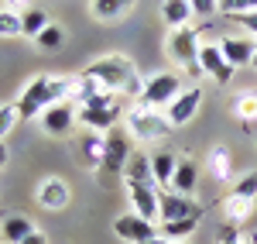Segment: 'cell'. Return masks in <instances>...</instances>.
<instances>
[{"mask_svg": "<svg viewBox=\"0 0 257 244\" xmlns=\"http://www.w3.org/2000/svg\"><path fill=\"white\" fill-rule=\"evenodd\" d=\"M82 76H89L103 93L141 97V90H144V83L138 79V72H134L131 59H123V55H103V59L89 62V65L82 69Z\"/></svg>", "mask_w": 257, "mask_h": 244, "instance_id": "obj_1", "label": "cell"}, {"mask_svg": "<svg viewBox=\"0 0 257 244\" xmlns=\"http://www.w3.org/2000/svg\"><path fill=\"white\" fill-rule=\"evenodd\" d=\"M69 90H72V76H35L18 100V117L21 121L41 117L48 107L69 100Z\"/></svg>", "mask_w": 257, "mask_h": 244, "instance_id": "obj_2", "label": "cell"}, {"mask_svg": "<svg viewBox=\"0 0 257 244\" xmlns=\"http://www.w3.org/2000/svg\"><path fill=\"white\" fill-rule=\"evenodd\" d=\"M131 155H134V138H131L123 127L106 131V134H103V162H99V169H96V179L103 186H113L120 176H123Z\"/></svg>", "mask_w": 257, "mask_h": 244, "instance_id": "obj_3", "label": "cell"}, {"mask_svg": "<svg viewBox=\"0 0 257 244\" xmlns=\"http://www.w3.org/2000/svg\"><path fill=\"white\" fill-rule=\"evenodd\" d=\"M123 97L120 93H96L89 103H82L79 114H76V121L86 124L93 134H103V131H113L117 121L123 117Z\"/></svg>", "mask_w": 257, "mask_h": 244, "instance_id": "obj_4", "label": "cell"}, {"mask_svg": "<svg viewBox=\"0 0 257 244\" xmlns=\"http://www.w3.org/2000/svg\"><path fill=\"white\" fill-rule=\"evenodd\" d=\"M257 210V169L254 172H247V176H240L237 186L226 193V200H223V213H226V224L230 227H240L247 224L250 217H254Z\"/></svg>", "mask_w": 257, "mask_h": 244, "instance_id": "obj_5", "label": "cell"}, {"mask_svg": "<svg viewBox=\"0 0 257 244\" xmlns=\"http://www.w3.org/2000/svg\"><path fill=\"white\" fill-rule=\"evenodd\" d=\"M175 127L165 117V110H151L144 103H134L127 110V134L134 141H158V138H168Z\"/></svg>", "mask_w": 257, "mask_h": 244, "instance_id": "obj_6", "label": "cell"}, {"mask_svg": "<svg viewBox=\"0 0 257 244\" xmlns=\"http://www.w3.org/2000/svg\"><path fill=\"white\" fill-rule=\"evenodd\" d=\"M168 55H172V62L185 65L196 79L202 76V69H199V31L192 24L189 28H175L168 35Z\"/></svg>", "mask_w": 257, "mask_h": 244, "instance_id": "obj_7", "label": "cell"}, {"mask_svg": "<svg viewBox=\"0 0 257 244\" xmlns=\"http://www.w3.org/2000/svg\"><path fill=\"white\" fill-rule=\"evenodd\" d=\"M182 90H185V86H182V79H178L175 72H158V76H151V79L144 83L138 103L151 107V110H165V107L175 100Z\"/></svg>", "mask_w": 257, "mask_h": 244, "instance_id": "obj_8", "label": "cell"}, {"mask_svg": "<svg viewBox=\"0 0 257 244\" xmlns=\"http://www.w3.org/2000/svg\"><path fill=\"white\" fill-rule=\"evenodd\" d=\"M158 220H202V206L192 196L161 189L158 193Z\"/></svg>", "mask_w": 257, "mask_h": 244, "instance_id": "obj_9", "label": "cell"}, {"mask_svg": "<svg viewBox=\"0 0 257 244\" xmlns=\"http://www.w3.org/2000/svg\"><path fill=\"white\" fill-rule=\"evenodd\" d=\"M113 230H117L120 241L127 244H151L158 241V224H151V220H144L138 213H123L113 220Z\"/></svg>", "mask_w": 257, "mask_h": 244, "instance_id": "obj_10", "label": "cell"}, {"mask_svg": "<svg viewBox=\"0 0 257 244\" xmlns=\"http://www.w3.org/2000/svg\"><path fill=\"white\" fill-rule=\"evenodd\" d=\"M199 69H202V76H213L219 86H226V83L233 79V65L223 59V52H219V41H206V45H199Z\"/></svg>", "mask_w": 257, "mask_h": 244, "instance_id": "obj_11", "label": "cell"}, {"mask_svg": "<svg viewBox=\"0 0 257 244\" xmlns=\"http://www.w3.org/2000/svg\"><path fill=\"white\" fill-rule=\"evenodd\" d=\"M35 200H38L41 210L59 213V210H65V206H69V200H72V189H69V183H65V179H59V176H48V179H41V183H38V189H35Z\"/></svg>", "mask_w": 257, "mask_h": 244, "instance_id": "obj_12", "label": "cell"}, {"mask_svg": "<svg viewBox=\"0 0 257 244\" xmlns=\"http://www.w3.org/2000/svg\"><path fill=\"white\" fill-rule=\"evenodd\" d=\"M199 103H202V90H199V86H185L175 100L165 107V117L172 121V127H185V124L196 117Z\"/></svg>", "mask_w": 257, "mask_h": 244, "instance_id": "obj_13", "label": "cell"}, {"mask_svg": "<svg viewBox=\"0 0 257 244\" xmlns=\"http://www.w3.org/2000/svg\"><path fill=\"white\" fill-rule=\"evenodd\" d=\"M38 121H41V131H45V134L65 138V134L72 131V124H76V107L69 100H62V103H55V107H48Z\"/></svg>", "mask_w": 257, "mask_h": 244, "instance_id": "obj_14", "label": "cell"}, {"mask_svg": "<svg viewBox=\"0 0 257 244\" xmlns=\"http://www.w3.org/2000/svg\"><path fill=\"white\" fill-rule=\"evenodd\" d=\"M158 186H138L131 183L127 186V196H131V213H138L144 220H151L155 224V217H158Z\"/></svg>", "mask_w": 257, "mask_h": 244, "instance_id": "obj_15", "label": "cell"}, {"mask_svg": "<svg viewBox=\"0 0 257 244\" xmlns=\"http://www.w3.org/2000/svg\"><path fill=\"white\" fill-rule=\"evenodd\" d=\"M254 48H257V41L240 38V35H226V38H219V52H223V59L230 62L233 69L250 65V62H254Z\"/></svg>", "mask_w": 257, "mask_h": 244, "instance_id": "obj_16", "label": "cell"}, {"mask_svg": "<svg viewBox=\"0 0 257 244\" xmlns=\"http://www.w3.org/2000/svg\"><path fill=\"white\" fill-rule=\"evenodd\" d=\"M28 234H35V224L24 213H7L0 220V244H21Z\"/></svg>", "mask_w": 257, "mask_h": 244, "instance_id": "obj_17", "label": "cell"}, {"mask_svg": "<svg viewBox=\"0 0 257 244\" xmlns=\"http://www.w3.org/2000/svg\"><path fill=\"white\" fill-rule=\"evenodd\" d=\"M206 165H209V176H213L216 183H230V179H233V155H230L226 144H213Z\"/></svg>", "mask_w": 257, "mask_h": 244, "instance_id": "obj_18", "label": "cell"}, {"mask_svg": "<svg viewBox=\"0 0 257 244\" xmlns=\"http://www.w3.org/2000/svg\"><path fill=\"white\" fill-rule=\"evenodd\" d=\"M123 183H138V186H158L155 183V176H151V155H141V151H134L131 155V162H127V169H123Z\"/></svg>", "mask_w": 257, "mask_h": 244, "instance_id": "obj_19", "label": "cell"}, {"mask_svg": "<svg viewBox=\"0 0 257 244\" xmlns=\"http://www.w3.org/2000/svg\"><path fill=\"white\" fill-rule=\"evenodd\" d=\"M196 183H199V169L196 162H189V158H178L175 165V176H172V193H182V196H192L196 193Z\"/></svg>", "mask_w": 257, "mask_h": 244, "instance_id": "obj_20", "label": "cell"}, {"mask_svg": "<svg viewBox=\"0 0 257 244\" xmlns=\"http://www.w3.org/2000/svg\"><path fill=\"white\" fill-rule=\"evenodd\" d=\"M196 18L189 0H161V21L175 31V28H189V21Z\"/></svg>", "mask_w": 257, "mask_h": 244, "instance_id": "obj_21", "label": "cell"}, {"mask_svg": "<svg viewBox=\"0 0 257 244\" xmlns=\"http://www.w3.org/2000/svg\"><path fill=\"white\" fill-rule=\"evenodd\" d=\"M175 165H178V158L172 155V151H158V155H151V176H155L158 189H168V186H172Z\"/></svg>", "mask_w": 257, "mask_h": 244, "instance_id": "obj_22", "label": "cell"}, {"mask_svg": "<svg viewBox=\"0 0 257 244\" xmlns=\"http://www.w3.org/2000/svg\"><path fill=\"white\" fill-rule=\"evenodd\" d=\"M199 220H158V237L165 241H189L196 234Z\"/></svg>", "mask_w": 257, "mask_h": 244, "instance_id": "obj_23", "label": "cell"}, {"mask_svg": "<svg viewBox=\"0 0 257 244\" xmlns=\"http://www.w3.org/2000/svg\"><path fill=\"white\" fill-rule=\"evenodd\" d=\"M138 0H89V11L96 14L99 21H117L120 14H127Z\"/></svg>", "mask_w": 257, "mask_h": 244, "instance_id": "obj_24", "label": "cell"}, {"mask_svg": "<svg viewBox=\"0 0 257 244\" xmlns=\"http://www.w3.org/2000/svg\"><path fill=\"white\" fill-rule=\"evenodd\" d=\"M233 117H240L247 127H257V93L254 90L240 93L237 100H233Z\"/></svg>", "mask_w": 257, "mask_h": 244, "instance_id": "obj_25", "label": "cell"}, {"mask_svg": "<svg viewBox=\"0 0 257 244\" xmlns=\"http://www.w3.org/2000/svg\"><path fill=\"white\" fill-rule=\"evenodd\" d=\"M21 24H24V35H28V38H38L41 31L52 24V18H48L45 11H38V7H31L28 14H21Z\"/></svg>", "mask_w": 257, "mask_h": 244, "instance_id": "obj_26", "label": "cell"}, {"mask_svg": "<svg viewBox=\"0 0 257 244\" xmlns=\"http://www.w3.org/2000/svg\"><path fill=\"white\" fill-rule=\"evenodd\" d=\"M62 41H65V31H62L59 24H48L45 31H41L38 38H35V45H38L41 52H59Z\"/></svg>", "mask_w": 257, "mask_h": 244, "instance_id": "obj_27", "label": "cell"}, {"mask_svg": "<svg viewBox=\"0 0 257 244\" xmlns=\"http://www.w3.org/2000/svg\"><path fill=\"white\" fill-rule=\"evenodd\" d=\"M82 155L93 169H99V162H103V134H86L82 138Z\"/></svg>", "mask_w": 257, "mask_h": 244, "instance_id": "obj_28", "label": "cell"}, {"mask_svg": "<svg viewBox=\"0 0 257 244\" xmlns=\"http://www.w3.org/2000/svg\"><path fill=\"white\" fill-rule=\"evenodd\" d=\"M18 35H24L21 14H14V11H4V7H0V38H18Z\"/></svg>", "mask_w": 257, "mask_h": 244, "instance_id": "obj_29", "label": "cell"}, {"mask_svg": "<svg viewBox=\"0 0 257 244\" xmlns=\"http://www.w3.org/2000/svg\"><path fill=\"white\" fill-rule=\"evenodd\" d=\"M250 11H257V0H219V14H226V18H240Z\"/></svg>", "mask_w": 257, "mask_h": 244, "instance_id": "obj_30", "label": "cell"}, {"mask_svg": "<svg viewBox=\"0 0 257 244\" xmlns=\"http://www.w3.org/2000/svg\"><path fill=\"white\" fill-rule=\"evenodd\" d=\"M18 121V103H0V144L11 134V127Z\"/></svg>", "mask_w": 257, "mask_h": 244, "instance_id": "obj_31", "label": "cell"}, {"mask_svg": "<svg viewBox=\"0 0 257 244\" xmlns=\"http://www.w3.org/2000/svg\"><path fill=\"white\" fill-rule=\"evenodd\" d=\"M189 7H192L196 18H213V14H219V0H189Z\"/></svg>", "mask_w": 257, "mask_h": 244, "instance_id": "obj_32", "label": "cell"}, {"mask_svg": "<svg viewBox=\"0 0 257 244\" xmlns=\"http://www.w3.org/2000/svg\"><path fill=\"white\" fill-rule=\"evenodd\" d=\"M219 244H257V234H240V230H223V241Z\"/></svg>", "mask_w": 257, "mask_h": 244, "instance_id": "obj_33", "label": "cell"}, {"mask_svg": "<svg viewBox=\"0 0 257 244\" xmlns=\"http://www.w3.org/2000/svg\"><path fill=\"white\" fill-rule=\"evenodd\" d=\"M31 4H35V0H0V7H4V11H14V14H28Z\"/></svg>", "mask_w": 257, "mask_h": 244, "instance_id": "obj_34", "label": "cell"}, {"mask_svg": "<svg viewBox=\"0 0 257 244\" xmlns=\"http://www.w3.org/2000/svg\"><path fill=\"white\" fill-rule=\"evenodd\" d=\"M240 24H243V28H247V31L257 38V11H250V14H240Z\"/></svg>", "mask_w": 257, "mask_h": 244, "instance_id": "obj_35", "label": "cell"}, {"mask_svg": "<svg viewBox=\"0 0 257 244\" xmlns=\"http://www.w3.org/2000/svg\"><path fill=\"white\" fill-rule=\"evenodd\" d=\"M21 244H52V241H48V237H45L41 230H35V234H28V237H24Z\"/></svg>", "mask_w": 257, "mask_h": 244, "instance_id": "obj_36", "label": "cell"}, {"mask_svg": "<svg viewBox=\"0 0 257 244\" xmlns=\"http://www.w3.org/2000/svg\"><path fill=\"white\" fill-rule=\"evenodd\" d=\"M7 165V144H0V169Z\"/></svg>", "mask_w": 257, "mask_h": 244, "instance_id": "obj_37", "label": "cell"}, {"mask_svg": "<svg viewBox=\"0 0 257 244\" xmlns=\"http://www.w3.org/2000/svg\"><path fill=\"white\" fill-rule=\"evenodd\" d=\"M151 244H189V241H165V237H158V241H151Z\"/></svg>", "mask_w": 257, "mask_h": 244, "instance_id": "obj_38", "label": "cell"}, {"mask_svg": "<svg viewBox=\"0 0 257 244\" xmlns=\"http://www.w3.org/2000/svg\"><path fill=\"white\" fill-rule=\"evenodd\" d=\"M250 65H254V69H257V48H254V62H250Z\"/></svg>", "mask_w": 257, "mask_h": 244, "instance_id": "obj_39", "label": "cell"}]
</instances>
